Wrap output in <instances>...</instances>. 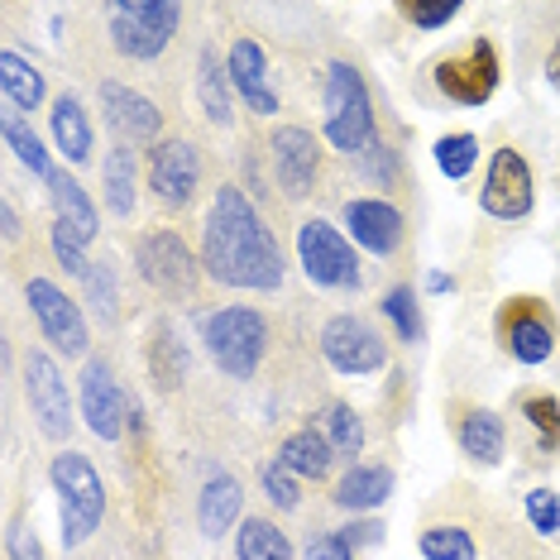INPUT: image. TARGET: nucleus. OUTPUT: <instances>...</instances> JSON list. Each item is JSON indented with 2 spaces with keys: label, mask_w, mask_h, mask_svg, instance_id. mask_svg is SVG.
Here are the masks:
<instances>
[{
  "label": "nucleus",
  "mask_w": 560,
  "mask_h": 560,
  "mask_svg": "<svg viewBox=\"0 0 560 560\" xmlns=\"http://www.w3.org/2000/svg\"><path fill=\"white\" fill-rule=\"evenodd\" d=\"M417 551H422V560H479L475 537H469L465 527H455V522L427 527L422 537H417Z\"/></svg>",
  "instance_id": "nucleus-32"
},
{
  "label": "nucleus",
  "mask_w": 560,
  "mask_h": 560,
  "mask_svg": "<svg viewBox=\"0 0 560 560\" xmlns=\"http://www.w3.org/2000/svg\"><path fill=\"white\" fill-rule=\"evenodd\" d=\"M455 288V278L451 273H441V269H431L427 273V292H436V298H441V292H451Z\"/></svg>",
  "instance_id": "nucleus-48"
},
{
  "label": "nucleus",
  "mask_w": 560,
  "mask_h": 560,
  "mask_svg": "<svg viewBox=\"0 0 560 560\" xmlns=\"http://www.w3.org/2000/svg\"><path fill=\"white\" fill-rule=\"evenodd\" d=\"M503 445H508V431H503V417L499 412H489V407H475V412L460 417V451L475 465H499L503 460Z\"/></svg>",
  "instance_id": "nucleus-28"
},
{
  "label": "nucleus",
  "mask_w": 560,
  "mask_h": 560,
  "mask_svg": "<svg viewBox=\"0 0 560 560\" xmlns=\"http://www.w3.org/2000/svg\"><path fill=\"white\" fill-rule=\"evenodd\" d=\"M78 398H82L86 427H92L101 441H120L125 436V422H130L135 402L125 398V388H120V378H116V369H110V360H101V354H86L82 378H78Z\"/></svg>",
  "instance_id": "nucleus-14"
},
{
  "label": "nucleus",
  "mask_w": 560,
  "mask_h": 560,
  "mask_svg": "<svg viewBox=\"0 0 560 560\" xmlns=\"http://www.w3.org/2000/svg\"><path fill=\"white\" fill-rule=\"evenodd\" d=\"M149 187L163 207H187L201 187V154L187 139H159L149 154Z\"/></svg>",
  "instance_id": "nucleus-17"
},
{
  "label": "nucleus",
  "mask_w": 560,
  "mask_h": 560,
  "mask_svg": "<svg viewBox=\"0 0 560 560\" xmlns=\"http://www.w3.org/2000/svg\"><path fill=\"white\" fill-rule=\"evenodd\" d=\"M546 82H551L556 92H560V39L551 44V54H546Z\"/></svg>",
  "instance_id": "nucleus-47"
},
{
  "label": "nucleus",
  "mask_w": 560,
  "mask_h": 560,
  "mask_svg": "<svg viewBox=\"0 0 560 560\" xmlns=\"http://www.w3.org/2000/svg\"><path fill=\"white\" fill-rule=\"evenodd\" d=\"M269 154H273V173L278 187L288 197H307L316 192V177H322V149L307 125H278L269 135Z\"/></svg>",
  "instance_id": "nucleus-16"
},
{
  "label": "nucleus",
  "mask_w": 560,
  "mask_h": 560,
  "mask_svg": "<svg viewBox=\"0 0 560 560\" xmlns=\"http://www.w3.org/2000/svg\"><path fill=\"white\" fill-rule=\"evenodd\" d=\"M322 110H326L322 130H326L330 149H340V154H364V149L374 144V101H369V86L354 62H330L326 68Z\"/></svg>",
  "instance_id": "nucleus-3"
},
{
  "label": "nucleus",
  "mask_w": 560,
  "mask_h": 560,
  "mask_svg": "<svg viewBox=\"0 0 560 560\" xmlns=\"http://www.w3.org/2000/svg\"><path fill=\"white\" fill-rule=\"evenodd\" d=\"M388 493H393V469L388 465H354V469L340 475L330 503H336L340 513H374Z\"/></svg>",
  "instance_id": "nucleus-22"
},
{
  "label": "nucleus",
  "mask_w": 560,
  "mask_h": 560,
  "mask_svg": "<svg viewBox=\"0 0 560 560\" xmlns=\"http://www.w3.org/2000/svg\"><path fill=\"white\" fill-rule=\"evenodd\" d=\"M225 68H231V86L245 96L249 110H259V116H278V110H283V101H278L273 82H269V54H264L259 39L240 34L231 44V54H225Z\"/></svg>",
  "instance_id": "nucleus-18"
},
{
  "label": "nucleus",
  "mask_w": 560,
  "mask_h": 560,
  "mask_svg": "<svg viewBox=\"0 0 560 560\" xmlns=\"http://www.w3.org/2000/svg\"><path fill=\"white\" fill-rule=\"evenodd\" d=\"M24 398H30L34 427H39L48 441L72 436V393L62 384V369L54 354H44V350L24 354Z\"/></svg>",
  "instance_id": "nucleus-13"
},
{
  "label": "nucleus",
  "mask_w": 560,
  "mask_h": 560,
  "mask_svg": "<svg viewBox=\"0 0 560 560\" xmlns=\"http://www.w3.org/2000/svg\"><path fill=\"white\" fill-rule=\"evenodd\" d=\"M48 125H54V144L68 163H86L92 159V120H86L82 101L72 92H62L48 110Z\"/></svg>",
  "instance_id": "nucleus-25"
},
{
  "label": "nucleus",
  "mask_w": 560,
  "mask_h": 560,
  "mask_svg": "<svg viewBox=\"0 0 560 560\" xmlns=\"http://www.w3.org/2000/svg\"><path fill=\"white\" fill-rule=\"evenodd\" d=\"M378 149V154L374 159H369V173H374L378 177V183H393V177H398V159H393V149H384V144H374Z\"/></svg>",
  "instance_id": "nucleus-44"
},
{
  "label": "nucleus",
  "mask_w": 560,
  "mask_h": 560,
  "mask_svg": "<svg viewBox=\"0 0 560 560\" xmlns=\"http://www.w3.org/2000/svg\"><path fill=\"white\" fill-rule=\"evenodd\" d=\"M431 82H436V92L445 101H455V106H483V101H493V92H499V82H503L499 48H493L489 34H479L465 54L441 58Z\"/></svg>",
  "instance_id": "nucleus-7"
},
{
  "label": "nucleus",
  "mask_w": 560,
  "mask_h": 560,
  "mask_svg": "<svg viewBox=\"0 0 560 560\" xmlns=\"http://www.w3.org/2000/svg\"><path fill=\"white\" fill-rule=\"evenodd\" d=\"M322 431H326V441H330V451L340 455V460H354V455L364 451V422H360V412L346 402H330L326 412H322Z\"/></svg>",
  "instance_id": "nucleus-33"
},
{
  "label": "nucleus",
  "mask_w": 560,
  "mask_h": 560,
  "mask_svg": "<svg viewBox=\"0 0 560 560\" xmlns=\"http://www.w3.org/2000/svg\"><path fill=\"white\" fill-rule=\"evenodd\" d=\"M235 556L240 560H292V541L283 527L269 517H245L235 532Z\"/></svg>",
  "instance_id": "nucleus-31"
},
{
  "label": "nucleus",
  "mask_w": 560,
  "mask_h": 560,
  "mask_svg": "<svg viewBox=\"0 0 560 560\" xmlns=\"http://www.w3.org/2000/svg\"><path fill=\"white\" fill-rule=\"evenodd\" d=\"M144 360H149V374H154L159 388H177L187 378V364H192V354H187L183 336H177V326L168 322V316H159V322L149 326Z\"/></svg>",
  "instance_id": "nucleus-21"
},
{
  "label": "nucleus",
  "mask_w": 560,
  "mask_h": 560,
  "mask_svg": "<svg viewBox=\"0 0 560 560\" xmlns=\"http://www.w3.org/2000/svg\"><path fill=\"white\" fill-rule=\"evenodd\" d=\"M197 101L211 125H231V116H235L231 110V68H225L211 44L201 48V58H197Z\"/></svg>",
  "instance_id": "nucleus-27"
},
{
  "label": "nucleus",
  "mask_w": 560,
  "mask_h": 560,
  "mask_svg": "<svg viewBox=\"0 0 560 560\" xmlns=\"http://www.w3.org/2000/svg\"><path fill=\"white\" fill-rule=\"evenodd\" d=\"M522 508H527V522L537 537H556L560 532V493L556 489H532Z\"/></svg>",
  "instance_id": "nucleus-38"
},
{
  "label": "nucleus",
  "mask_w": 560,
  "mask_h": 560,
  "mask_svg": "<svg viewBox=\"0 0 560 560\" xmlns=\"http://www.w3.org/2000/svg\"><path fill=\"white\" fill-rule=\"evenodd\" d=\"M24 302H30V312H34V322H39L44 340L58 354H72V360H78V354L92 350V330H86L82 307L54 283V278L34 273L30 283H24Z\"/></svg>",
  "instance_id": "nucleus-10"
},
{
  "label": "nucleus",
  "mask_w": 560,
  "mask_h": 560,
  "mask_svg": "<svg viewBox=\"0 0 560 560\" xmlns=\"http://www.w3.org/2000/svg\"><path fill=\"white\" fill-rule=\"evenodd\" d=\"M48 483L58 493V513H62V546H82L92 541V532L106 517V483H101L96 465L82 451H58L48 460Z\"/></svg>",
  "instance_id": "nucleus-2"
},
{
  "label": "nucleus",
  "mask_w": 560,
  "mask_h": 560,
  "mask_svg": "<svg viewBox=\"0 0 560 560\" xmlns=\"http://www.w3.org/2000/svg\"><path fill=\"white\" fill-rule=\"evenodd\" d=\"M101 106H106V120L125 144H154L163 135V116L149 96H139L135 86L125 82H101Z\"/></svg>",
  "instance_id": "nucleus-19"
},
{
  "label": "nucleus",
  "mask_w": 560,
  "mask_h": 560,
  "mask_svg": "<svg viewBox=\"0 0 560 560\" xmlns=\"http://www.w3.org/2000/svg\"><path fill=\"white\" fill-rule=\"evenodd\" d=\"M378 312L393 322L402 346H417V340L427 336V322H422V307H417V292L412 288H393L384 302H378Z\"/></svg>",
  "instance_id": "nucleus-35"
},
{
  "label": "nucleus",
  "mask_w": 560,
  "mask_h": 560,
  "mask_svg": "<svg viewBox=\"0 0 560 560\" xmlns=\"http://www.w3.org/2000/svg\"><path fill=\"white\" fill-rule=\"evenodd\" d=\"M0 135H5V149L15 154L24 168H30L34 177H44V183H54L58 168H54V159H48V149H44V139L34 135V125L20 116V110H10L5 106V116H0Z\"/></svg>",
  "instance_id": "nucleus-29"
},
{
  "label": "nucleus",
  "mask_w": 560,
  "mask_h": 560,
  "mask_svg": "<svg viewBox=\"0 0 560 560\" xmlns=\"http://www.w3.org/2000/svg\"><path fill=\"white\" fill-rule=\"evenodd\" d=\"M0 215H5V240H20V211H15V201H0Z\"/></svg>",
  "instance_id": "nucleus-46"
},
{
  "label": "nucleus",
  "mask_w": 560,
  "mask_h": 560,
  "mask_svg": "<svg viewBox=\"0 0 560 560\" xmlns=\"http://www.w3.org/2000/svg\"><path fill=\"white\" fill-rule=\"evenodd\" d=\"M278 460H283L298 479H330V469H336L340 455L330 451V441H326L322 427H302V431H292V436L283 441Z\"/></svg>",
  "instance_id": "nucleus-23"
},
{
  "label": "nucleus",
  "mask_w": 560,
  "mask_h": 560,
  "mask_svg": "<svg viewBox=\"0 0 560 560\" xmlns=\"http://www.w3.org/2000/svg\"><path fill=\"white\" fill-rule=\"evenodd\" d=\"M499 340H503V350L513 354L517 364H527V369H537L551 360V350H556V316L551 307H546L541 298H508L503 307H499Z\"/></svg>",
  "instance_id": "nucleus-11"
},
{
  "label": "nucleus",
  "mask_w": 560,
  "mask_h": 560,
  "mask_svg": "<svg viewBox=\"0 0 560 560\" xmlns=\"http://www.w3.org/2000/svg\"><path fill=\"white\" fill-rule=\"evenodd\" d=\"M101 183H106V207L110 215H135V197H139V187H135V149L130 144H116L106 154V163H101Z\"/></svg>",
  "instance_id": "nucleus-30"
},
{
  "label": "nucleus",
  "mask_w": 560,
  "mask_h": 560,
  "mask_svg": "<svg viewBox=\"0 0 560 560\" xmlns=\"http://www.w3.org/2000/svg\"><path fill=\"white\" fill-rule=\"evenodd\" d=\"M259 483H264V493H269V503H273V508H283V513L302 508V479L292 475V469L278 460V455L259 465Z\"/></svg>",
  "instance_id": "nucleus-37"
},
{
  "label": "nucleus",
  "mask_w": 560,
  "mask_h": 560,
  "mask_svg": "<svg viewBox=\"0 0 560 560\" xmlns=\"http://www.w3.org/2000/svg\"><path fill=\"white\" fill-rule=\"evenodd\" d=\"M522 417H527V427L537 431L541 451H556L560 445V398H551V393H532V398H522Z\"/></svg>",
  "instance_id": "nucleus-36"
},
{
  "label": "nucleus",
  "mask_w": 560,
  "mask_h": 560,
  "mask_svg": "<svg viewBox=\"0 0 560 560\" xmlns=\"http://www.w3.org/2000/svg\"><path fill=\"white\" fill-rule=\"evenodd\" d=\"M340 225H346L350 245L378 254V259L398 254L402 235H407L402 211L393 207V201H384V197H354V201H346V207H340Z\"/></svg>",
  "instance_id": "nucleus-15"
},
{
  "label": "nucleus",
  "mask_w": 560,
  "mask_h": 560,
  "mask_svg": "<svg viewBox=\"0 0 560 560\" xmlns=\"http://www.w3.org/2000/svg\"><path fill=\"white\" fill-rule=\"evenodd\" d=\"M201 269L221 288L245 292H278L283 288V249L254 201L235 183L215 187L207 225H201Z\"/></svg>",
  "instance_id": "nucleus-1"
},
{
  "label": "nucleus",
  "mask_w": 560,
  "mask_h": 560,
  "mask_svg": "<svg viewBox=\"0 0 560 560\" xmlns=\"http://www.w3.org/2000/svg\"><path fill=\"white\" fill-rule=\"evenodd\" d=\"M135 264H139V273H144V283L159 288L163 298L187 302V298L197 292L201 264H197V254L187 249L183 235H173V231H149V235H139Z\"/></svg>",
  "instance_id": "nucleus-8"
},
{
  "label": "nucleus",
  "mask_w": 560,
  "mask_h": 560,
  "mask_svg": "<svg viewBox=\"0 0 560 560\" xmlns=\"http://www.w3.org/2000/svg\"><path fill=\"white\" fill-rule=\"evenodd\" d=\"M201 340L225 378H254L269 350V322L254 307H221L201 322Z\"/></svg>",
  "instance_id": "nucleus-4"
},
{
  "label": "nucleus",
  "mask_w": 560,
  "mask_h": 560,
  "mask_svg": "<svg viewBox=\"0 0 560 560\" xmlns=\"http://www.w3.org/2000/svg\"><path fill=\"white\" fill-rule=\"evenodd\" d=\"M350 537V546H369V541H384V527L378 522H350V527H340Z\"/></svg>",
  "instance_id": "nucleus-45"
},
{
  "label": "nucleus",
  "mask_w": 560,
  "mask_h": 560,
  "mask_svg": "<svg viewBox=\"0 0 560 560\" xmlns=\"http://www.w3.org/2000/svg\"><path fill=\"white\" fill-rule=\"evenodd\" d=\"M322 354H326V364L346 378L378 374V369L388 364V346L378 340V330L354 312H340L322 326Z\"/></svg>",
  "instance_id": "nucleus-12"
},
{
  "label": "nucleus",
  "mask_w": 560,
  "mask_h": 560,
  "mask_svg": "<svg viewBox=\"0 0 560 560\" xmlns=\"http://www.w3.org/2000/svg\"><path fill=\"white\" fill-rule=\"evenodd\" d=\"M106 24L120 58L154 62L173 44L177 24H183V5L177 0H116L106 10Z\"/></svg>",
  "instance_id": "nucleus-5"
},
{
  "label": "nucleus",
  "mask_w": 560,
  "mask_h": 560,
  "mask_svg": "<svg viewBox=\"0 0 560 560\" xmlns=\"http://www.w3.org/2000/svg\"><path fill=\"white\" fill-rule=\"evenodd\" d=\"M307 560H354V546L346 532H322L307 541Z\"/></svg>",
  "instance_id": "nucleus-42"
},
{
  "label": "nucleus",
  "mask_w": 560,
  "mask_h": 560,
  "mask_svg": "<svg viewBox=\"0 0 560 560\" xmlns=\"http://www.w3.org/2000/svg\"><path fill=\"white\" fill-rule=\"evenodd\" d=\"M54 254H58V264L68 269L72 278H86V269H92V259H86V245L78 235L68 231L62 221H54Z\"/></svg>",
  "instance_id": "nucleus-40"
},
{
  "label": "nucleus",
  "mask_w": 560,
  "mask_h": 560,
  "mask_svg": "<svg viewBox=\"0 0 560 560\" xmlns=\"http://www.w3.org/2000/svg\"><path fill=\"white\" fill-rule=\"evenodd\" d=\"M431 154H436L441 177H451V183H465L469 168L479 163V139L469 135V130H460V135H441Z\"/></svg>",
  "instance_id": "nucleus-34"
},
{
  "label": "nucleus",
  "mask_w": 560,
  "mask_h": 560,
  "mask_svg": "<svg viewBox=\"0 0 560 560\" xmlns=\"http://www.w3.org/2000/svg\"><path fill=\"white\" fill-rule=\"evenodd\" d=\"M479 211L493 215V221H527L537 211V183H532L527 159L513 144L493 149L489 173H483V187H479Z\"/></svg>",
  "instance_id": "nucleus-9"
},
{
  "label": "nucleus",
  "mask_w": 560,
  "mask_h": 560,
  "mask_svg": "<svg viewBox=\"0 0 560 560\" xmlns=\"http://www.w3.org/2000/svg\"><path fill=\"white\" fill-rule=\"evenodd\" d=\"M48 197H54L58 221L68 225V231L78 235L82 245H92L96 231H101V221H96V207H92V197H86V187L78 183V177H72V173H58L54 183H48Z\"/></svg>",
  "instance_id": "nucleus-26"
},
{
  "label": "nucleus",
  "mask_w": 560,
  "mask_h": 560,
  "mask_svg": "<svg viewBox=\"0 0 560 560\" xmlns=\"http://www.w3.org/2000/svg\"><path fill=\"white\" fill-rule=\"evenodd\" d=\"M5 556L10 560H48L44 541H39V532H34V527H15V532H10V537H5Z\"/></svg>",
  "instance_id": "nucleus-43"
},
{
  "label": "nucleus",
  "mask_w": 560,
  "mask_h": 560,
  "mask_svg": "<svg viewBox=\"0 0 560 560\" xmlns=\"http://www.w3.org/2000/svg\"><path fill=\"white\" fill-rule=\"evenodd\" d=\"M82 288H86V302L110 322V316H116V273H110V264H92Z\"/></svg>",
  "instance_id": "nucleus-39"
},
{
  "label": "nucleus",
  "mask_w": 560,
  "mask_h": 560,
  "mask_svg": "<svg viewBox=\"0 0 560 560\" xmlns=\"http://www.w3.org/2000/svg\"><path fill=\"white\" fill-rule=\"evenodd\" d=\"M298 259H302V273L326 292H354L364 283L360 254H354L350 235H340L326 215H312V221L298 225Z\"/></svg>",
  "instance_id": "nucleus-6"
},
{
  "label": "nucleus",
  "mask_w": 560,
  "mask_h": 560,
  "mask_svg": "<svg viewBox=\"0 0 560 560\" xmlns=\"http://www.w3.org/2000/svg\"><path fill=\"white\" fill-rule=\"evenodd\" d=\"M240 513H245V489H240V479L225 475V469H211V479L201 483V493H197V527L215 541V537H225L235 522H245Z\"/></svg>",
  "instance_id": "nucleus-20"
},
{
  "label": "nucleus",
  "mask_w": 560,
  "mask_h": 560,
  "mask_svg": "<svg viewBox=\"0 0 560 560\" xmlns=\"http://www.w3.org/2000/svg\"><path fill=\"white\" fill-rule=\"evenodd\" d=\"M460 0H436V5H422V0H417V5H402V15L417 24V30H445V24H451L455 15H460Z\"/></svg>",
  "instance_id": "nucleus-41"
},
{
  "label": "nucleus",
  "mask_w": 560,
  "mask_h": 560,
  "mask_svg": "<svg viewBox=\"0 0 560 560\" xmlns=\"http://www.w3.org/2000/svg\"><path fill=\"white\" fill-rule=\"evenodd\" d=\"M0 96H5L10 110H39L48 101L44 72L34 68L24 54H15V48H5V54H0Z\"/></svg>",
  "instance_id": "nucleus-24"
}]
</instances>
